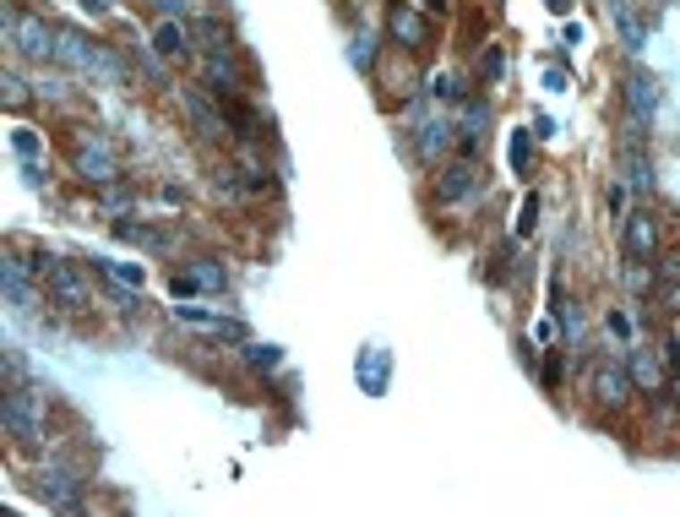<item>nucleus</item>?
I'll return each mask as SVG.
<instances>
[{
    "label": "nucleus",
    "instance_id": "nucleus-1",
    "mask_svg": "<svg viewBox=\"0 0 680 517\" xmlns=\"http://www.w3.org/2000/svg\"><path fill=\"white\" fill-rule=\"evenodd\" d=\"M55 60H60V66H72V72L104 77V82H120V77H125L120 55H115L109 44H93V38H82V33H60V44H55Z\"/></svg>",
    "mask_w": 680,
    "mask_h": 517
},
{
    "label": "nucleus",
    "instance_id": "nucleus-2",
    "mask_svg": "<svg viewBox=\"0 0 680 517\" xmlns=\"http://www.w3.org/2000/svg\"><path fill=\"white\" fill-rule=\"evenodd\" d=\"M0 28H6V44H12L17 55H28V60H55L60 33H55V28H44V17H33V12H12V6H6Z\"/></svg>",
    "mask_w": 680,
    "mask_h": 517
},
{
    "label": "nucleus",
    "instance_id": "nucleus-3",
    "mask_svg": "<svg viewBox=\"0 0 680 517\" xmlns=\"http://www.w3.org/2000/svg\"><path fill=\"white\" fill-rule=\"evenodd\" d=\"M33 273L49 284V294H55L65 310H88V278H82L72 262H60V256L38 250V256H33Z\"/></svg>",
    "mask_w": 680,
    "mask_h": 517
},
{
    "label": "nucleus",
    "instance_id": "nucleus-4",
    "mask_svg": "<svg viewBox=\"0 0 680 517\" xmlns=\"http://www.w3.org/2000/svg\"><path fill=\"white\" fill-rule=\"evenodd\" d=\"M0 425H6L17 441H44V398H33L28 386H6V398H0Z\"/></svg>",
    "mask_w": 680,
    "mask_h": 517
},
{
    "label": "nucleus",
    "instance_id": "nucleus-5",
    "mask_svg": "<svg viewBox=\"0 0 680 517\" xmlns=\"http://www.w3.org/2000/svg\"><path fill=\"white\" fill-rule=\"evenodd\" d=\"M72 164H77V174H82L88 185H115V180H120V158L109 153V142H104L98 131H77Z\"/></svg>",
    "mask_w": 680,
    "mask_h": 517
},
{
    "label": "nucleus",
    "instance_id": "nucleus-6",
    "mask_svg": "<svg viewBox=\"0 0 680 517\" xmlns=\"http://www.w3.org/2000/svg\"><path fill=\"white\" fill-rule=\"evenodd\" d=\"M480 169H473V158H457V164H446L441 174H436V202H446V208H457V202H468V197H480Z\"/></svg>",
    "mask_w": 680,
    "mask_h": 517
},
{
    "label": "nucleus",
    "instance_id": "nucleus-7",
    "mask_svg": "<svg viewBox=\"0 0 680 517\" xmlns=\"http://www.w3.org/2000/svg\"><path fill=\"white\" fill-rule=\"evenodd\" d=\"M621 245H626V256H637V262H653V250H659V218L648 208L626 213L621 218Z\"/></svg>",
    "mask_w": 680,
    "mask_h": 517
},
{
    "label": "nucleus",
    "instance_id": "nucleus-8",
    "mask_svg": "<svg viewBox=\"0 0 680 517\" xmlns=\"http://www.w3.org/2000/svg\"><path fill=\"white\" fill-rule=\"evenodd\" d=\"M626 114H632V131H648V125H653V114H659V82L648 72L626 77Z\"/></svg>",
    "mask_w": 680,
    "mask_h": 517
},
{
    "label": "nucleus",
    "instance_id": "nucleus-9",
    "mask_svg": "<svg viewBox=\"0 0 680 517\" xmlns=\"http://www.w3.org/2000/svg\"><path fill=\"white\" fill-rule=\"evenodd\" d=\"M632 386H637V381H632V370H621L616 360H604V365L593 370V398H599L604 409H621V403L632 398Z\"/></svg>",
    "mask_w": 680,
    "mask_h": 517
},
{
    "label": "nucleus",
    "instance_id": "nucleus-10",
    "mask_svg": "<svg viewBox=\"0 0 680 517\" xmlns=\"http://www.w3.org/2000/svg\"><path fill=\"white\" fill-rule=\"evenodd\" d=\"M452 137H457V125H452L446 114H430V120L414 125V153H420L425 164H436V158L452 148Z\"/></svg>",
    "mask_w": 680,
    "mask_h": 517
},
{
    "label": "nucleus",
    "instance_id": "nucleus-11",
    "mask_svg": "<svg viewBox=\"0 0 680 517\" xmlns=\"http://www.w3.org/2000/svg\"><path fill=\"white\" fill-rule=\"evenodd\" d=\"M0 294H6L17 310H38V294H33L28 267L17 262V256H0Z\"/></svg>",
    "mask_w": 680,
    "mask_h": 517
},
{
    "label": "nucleus",
    "instance_id": "nucleus-12",
    "mask_svg": "<svg viewBox=\"0 0 680 517\" xmlns=\"http://www.w3.org/2000/svg\"><path fill=\"white\" fill-rule=\"evenodd\" d=\"M38 496H44L49 506H65V512L82 506V485H77V474H65V469H44V474H38Z\"/></svg>",
    "mask_w": 680,
    "mask_h": 517
},
{
    "label": "nucleus",
    "instance_id": "nucleus-13",
    "mask_svg": "<svg viewBox=\"0 0 680 517\" xmlns=\"http://www.w3.org/2000/svg\"><path fill=\"white\" fill-rule=\"evenodd\" d=\"M490 125V104L485 98H463V114H457V142H463V158H473L480 148V131Z\"/></svg>",
    "mask_w": 680,
    "mask_h": 517
},
{
    "label": "nucleus",
    "instance_id": "nucleus-14",
    "mask_svg": "<svg viewBox=\"0 0 680 517\" xmlns=\"http://www.w3.org/2000/svg\"><path fill=\"white\" fill-rule=\"evenodd\" d=\"M387 22H392V38L408 44V49H425V44H430V28H425V17H420L414 6H392Z\"/></svg>",
    "mask_w": 680,
    "mask_h": 517
},
{
    "label": "nucleus",
    "instance_id": "nucleus-15",
    "mask_svg": "<svg viewBox=\"0 0 680 517\" xmlns=\"http://www.w3.org/2000/svg\"><path fill=\"white\" fill-rule=\"evenodd\" d=\"M180 98H185V114L196 120V131H201V137H208V142H218V137H229V120H224V114H218V109H213L208 98H201V93H180Z\"/></svg>",
    "mask_w": 680,
    "mask_h": 517
},
{
    "label": "nucleus",
    "instance_id": "nucleus-16",
    "mask_svg": "<svg viewBox=\"0 0 680 517\" xmlns=\"http://www.w3.org/2000/svg\"><path fill=\"white\" fill-rule=\"evenodd\" d=\"M621 169H626L632 197H648V191H653V164H648L642 142H626V153H621Z\"/></svg>",
    "mask_w": 680,
    "mask_h": 517
},
{
    "label": "nucleus",
    "instance_id": "nucleus-17",
    "mask_svg": "<svg viewBox=\"0 0 680 517\" xmlns=\"http://www.w3.org/2000/svg\"><path fill=\"white\" fill-rule=\"evenodd\" d=\"M185 327H201V333H218V338H245V327L240 321H229V316H213V310H196V305H180L174 310Z\"/></svg>",
    "mask_w": 680,
    "mask_h": 517
},
{
    "label": "nucleus",
    "instance_id": "nucleus-18",
    "mask_svg": "<svg viewBox=\"0 0 680 517\" xmlns=\"http://www.w3.org/2000/svg\"><path fill=\"white\" fill-rule=\"evenodd\" d=\"M609 22L621 28L626 49H642V44H648V22L637 17V6H632V0H609Z\"/></svg>",
    "mask_w": 680,
    "mask_h": 517
},
{
    "label": "nucleus",
    "instance_id": "nucleus-19",
    "mask_svg": "<svg viewBox=\"0 0 680 517\" xmlns=\"http://www.w3.org/2000/svg\"><path fill=\"white\" fill-rule=\"evenodd\" d=\"M208 82H218V93H240V66H234V55L224 44L208 49Z\"/></svg>",
    "mask_w": 680,
    "mask_h": 517
},
{
    "label": "nucleus",
    "instance_id": "nucleus-20",
    "mask_svg": "<svg viewBox=\"0 0 680 517\" xmlns=\"http://www.w3.org/2000/svg\"><path fill=\"white\" fill-rule=\"evenodd\" d=\"M153 49H158L164 60H185V55H191V28H180V22H158Z\"/></svg>",
    "mask_w": 680,
    "mask_h": 517
},
{
    "label": "nucleus",
    "instance_id": "nucleus-21",
    "mask_svg": "<svg viewBox=\"0 0 680 517\" xmlns=\"http://www.w3.org/2000/svg\"><path fill=\"white\" fill-rule=\"evenodd\" d=\"M626 370H632V381L642 386V393H659V386H664V365H659V354H642V349H637V354L626 360Z\"/></svg>",
    "mask_w": 680,
    "mask_h": 517
},
{
    "label": "nucleus",
    "instance_id": "nucleus-22",
    "mask_svg": "<svg viewBox=\"0 0 680 517\" xmlns=\"http://www.w3.org/2000/svg\"><path fill=\"white\" fill-rule=\"evenodd\" d=\"M12 148H17L22 164H38L44 158V142H38V131H28V125H17V131H12Z\"/></svg>",
    "mask_w": 680,
    "mask_h": 517
},
{
    "label": "nucleus",
    "instance_id": "nucleus-23",
    "mask_svg": "<svg viewBox=\"0 0 680 517\" xmlns=\"http://www.w3.org/2000/svg\"><path fill=\"white\" fill-rule=\"evenodd\" d=\"M245 365H256V370H278V365H284V349H278V343H251V349H245Z\"/></svg>",
    "mask_w": 680,
    "mask_h": 517
},
{
    "label": "nucleus",
    "instance_id": "nucleus-24",
    "mask_svg": "<svg viewBox=\"0 0 680 517\" xmlns=\"http://www.w3.org/2000/svg\"><path fill=\"white\" fill-rule=\"evenodd\" d=\"M430 93H436L441 104H463V82H457V72H436V77H430Z\"/></svg>",
    "mask_w": 680,
    "mask_h": 517
},
{
    "label": "nucleus",
    "instance_id": "nucleus-25",
    "mask_svg": "<svg viewBox=\"0 0 680 517\" xmlns=\"http://www.w3.org/2000/svg\"><path fill=\"white\" fill-rule=\"evenodd\" d=\"M506 153H512V169H517V174L533 169V137H528V131H512V148H506Z\"/></svg>",
    "mask_w": 680,
    "mask_h": 517
},
{
    "label": "nucleus",
    "instance_id": "nucleus-26",
    "mask_svg": "<svg viewBox=\"0 0 680 517\" xmlns=\"http://www.w3.org/2000/svg\"><path fill=\"white\" fill-rule=\"evenodd\" d=\"M0 93H6V109H22L28 104V82L6 66V72H0Z\"/></svg>",
    "mask_w": 680,
    "mask_h": 517
},
{
    "label": "nucleus",
    "instance_id": "nucleus-27",
    "mask_svg": "<svg viewBox=\"0 0 680 517\" xmlns=\"http://www.w3.org/2000/svg\"><path fill=\"white\" fill-rule=\"evenodd\" d=\"M533 229H539V191H528L523 208H517V240H528Z\"/></svg>",
    "mask_w": 680,
    "mask_h": 517
},
{
    "label": "nucleus",
    "instance_id": "nucleus-28",
    "mask_svg": "<svg viewBox=\"0 0 680 517\" xmlns=\"http://www.w3.org/2000/svg\"><path fill=\"white\" fill-rule=\"evenodd\" d=\"M349 60H354L360 72H370V66H376V38H370V33H354V49H349Z\"/></svg>",
    "mask_w": 680,
    "mask_h": 517
},
{
    "label": "nucleus",
    "instance_id": "nucleus-29",
    "mask_svg": "<svg viewBox=\"0 0 680 517\" xmlns=\"http://www.w3.org/2000/svg\"><path fill=\"white\" fill-rule=\"evenodd\" d=\"M98 267H104L115 284H131V289H142V278H148L142 267H131V262H98Z\"/></svg>",
    "mask_w": 680,
    "mask_h": 517
},
{
    "label": "nucleus",
    "instance_id": "nucleus-30",
    "mask_svg": "<svg viewBox=\"0 0 680 517\" xmlns=\"http://www.w3.org/2000/svg\"><path fill=\"white\" fill-rule=\"evenodd\" d=\"M626 289L632 294H648L653 289V273H648V262H637V256H632V267H626Z\"/></svg>",
    "mask_w": 680,
    "mask_h": 517
},
{
    "label": "nucleus",
    "instance_id": "nucleus-31",
    "mask_svg": "<svg viewBox=\"0 0 680 517\" xmlns=\"http://www.w3.org/2000/svg\"><path fill=\"white\" fill-rule=\"evenodd\" d=\"M191 273H196V284H201V289H224V284H229V278H224V267H218V262H196V267H191Z\"/></svg>",
    "mask_w": 680,
    "mask_h": 517
},
{
    "label": "nucleus",
    "instance_id": "nucleus-32",
    "mask_svg": "<svg viewBox=\"0 0 680 517\" xmlns=\"http://www.w3.org/2000/svg\"><path fill=\"white\" fill-rule=\"evenodd\" d=\"M115 234H120V240H136V245H153V250L164 245V234H153V229H136V224H115Z\"/></svg>",
    "mask_w": 680,
    "mask_h": 517
},
{
    "label": "nucleus",
    "instance_id": "nucleus-33",
    "mask_svg": "<svg viewBox=\"0 0 680 517\" xmlns=\"http://www.w3.org/2000/svg\"><path fill=\"white\" fill-rule=\"evenodd\" d=\"M480 72H485V77H490V82H496V77H501V72H506V55H501V44H490V49H485V55H480Z\"/></svg>",
    "mask_w": 680,
    "mask_h": 517
},
{
    "label": "nucleus",
    "instance_id": "nucleus-34",
    "mask_svg": "<svg viewBox=\"0 0 680 517\" xmlns=\"http://www.w3.org/2000/svg\"><path fill=\"white\" fill-rule=\"evenodd\" d=\"M561 333H566L572 343L582 338V316H577V305H561Z\"/></svg>",
    "mask_w": 680,
    "mask_h": 517
},
{
    "label": "nucleus",
    "instance_id": "nucleus-35",
    "mask_svg": "<svg viewBox=\"0 0 680 517\" xmlns=\"http://www.w3.org/2000/svg\"><path fill=\"white\" fill-rule=\"evenodd\" d=\"M381 370H387V360L370 349V360H365V386H370V393H381Z\"/></svg>",
    "mask_w": 680,
    "mask_h": 517
},
{
    "label": "nucleus",
    "instance_id": "nucleus-36",
    "mask_svg": "<svg viewBox=\"0 0 680 517\" xmlns=\"http://www.w3.org/2000/svg\"><path fill=\"white\" fill-rule=\"evenodd\" d=\"M604 327L616 333V338H632V316H626V310H609V321H604Z\"/></svg>",
    "mask_w": 680,
    "mask_h": 517
},
{
    "label": "nucleus",
    "instance_id": "nucleus-37",
    "mask_svg": "<svg viewBox=\"0 0 680 517\" xmlns=\"http://www.w3.org/2000/svg\"><path fill=\"white\" fill-rule=\"evenodd\" d=\"M169 289H174V294L185 300V294H196L201 284H196V273H174V278H169Z\"/></svg>",
    "mask_w": 680,
    "mask_h": 517
},
{
    "label": "nucleus",
    "instance_id": "nucleus-38",
    "mask_svg": "<svg viewBox=\"0 0 680 517\" xmlns=\"http://www.w3.org/2000/svg\"><path fill=\"white\" fill-rule=\"evenodd\" d=\"M669 360L680 365V321H675V338H669Z\"/></svg>",
    "mask_w": 680,
    "mask_h": 517
},
{
    "label": "nucleus",
    "instance_id": "nucleus-39",
    "mask_svg": "<svg viewBox=\"0 0 680 517\" xmlns=\"http://www.w3.org/2000/svg\"><path fill=\"white\" fill-rule=\"evenodd\" d=\"M544 6H550L556 17H566V12H572V0H544Z\"/></svg>",
    "mask_w": 680,
    "mask_h": 517
},
{
    "label": "nucleus",
    "instance_id": "nucleus-40",
    "mask_svg": "<svg viewBox=\"0 0 680 517\" xmlns=\"http://www.w3.org/2000/svg\"><path fill=\"white\" fill-rule=\"evenodd\" d=\"M82 6H88V12H109V0H82Z\"/></svg>",
    "mask_w": 680,
    "mask_h": 517
},
{
    "label": "nucleus",
    "instance_id": "nucleus-41",
    "mask_svg": "<svg viewBox=\"0 0 680 517\" xmlns=\"http://www.w3.org/2000/svg\"><path fill=\"white\" fill-rule=\"evenodd\" d=\"M669 305H675V310H680V284H669Z\"/></svg>",
    "mask_w": 680,
    "mask_h": 517
},
{
    "label": "nucleus",
    "instance_id": "nucleus-42",
    "mask_svg": "<svg viewBox=\"0 0 680 517\" xmlns=\"http://www.w3.org/2000/svg\"><path fill=\"white\" fill-rule=\"evenodd\" d=\"M669 386H675V398H680V365H675V376H669Z\"/></svg>",
    "mask_w": 680,
    "mask_h": 517
}]
</instances>
